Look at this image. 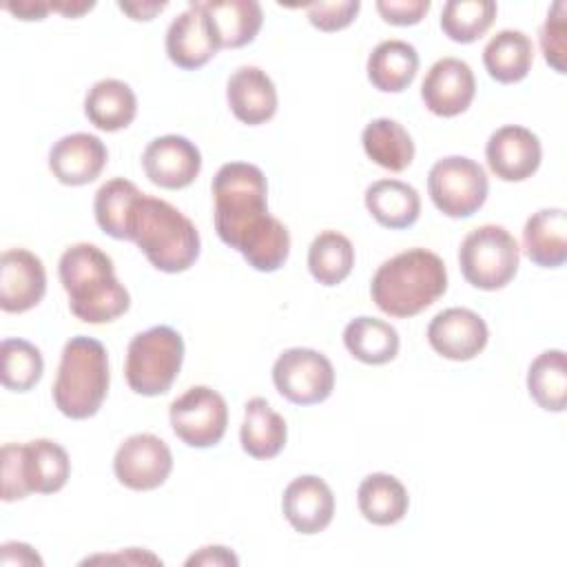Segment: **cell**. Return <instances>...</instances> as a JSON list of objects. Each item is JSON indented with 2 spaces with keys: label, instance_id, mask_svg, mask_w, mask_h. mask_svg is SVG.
<instances>
[{
  "label": "cell",
  "instance_id": "1",
  "mask_svg": "<svg viewBox=\"0 0 567 567\" xmlns=\"http://www.w3.org/2000/svg\"><path fill=\"white\" fill-rule=\"evenodd\" d=\"M217 237L259 272L279 270L290 252L288 228L268 213V184L259 166L228 162L213 177Z\"/></svg>",
  "mask_w": 567,
  "mask_h": 567
},
{
  "label": "cell",
  "instance_id": "2",
  "mask_svg": "<svg viewBox=\"0 0 567 567\" xmlns=\"http://www.w3.org/2000/svg\"><path fill=\"white\" fill-rule=\"evenodd\" d=\"M58 272L71 312L84 323H109L131 306L128 290L117 281L111 257L95 244L69 246L60 257Z\"/></svg>",
  "mask_w": 567,
  "mask_h": 567
},
{
  "label": "cell",
  "instance_id": "3",
  "mask_svg": "<svg viewBox=\"0 0 567 567\" xmlns=\"http://www.w3.org/2000/svg\"><path fill=\"white\" fill-rule=\"evenodd\" d=\"M445 290V264L436 252L425 248H410L390 257L377 268L370 281V295L377 308L396 319L423 312Z\"/></svg>",
  "mask_w": 567,
  "mask_h": 567
},
{
  "label": "cell",
  "instance_id": "4",
  "mask_svg": "<svg viewBox=\"0 0 567 567\" xmlns=\"http://www.w3.org/2000/svg\"><path fill=\"white\" fill-rule=\"evenodd\" d=\"M153 268L175 275L188 270L199 257V233L195 224L173 204L142 195L128 217V239Z\"/></svg>",
  "mask_w": 567,
  "mask_h": 567
},
{
  "label": "cell",
  "instance_id": "5",
  "mask_svg": "<svg viewBox=\"0 0 567 567\" xmlns=\"http://www.w3.org/2000/svg\"><path fill=\"white\" fill-rule=\"evenodd\" d=\"M109 354L93 337H71L60 357L53 383L55 408L75 421L97 414L109 392Z\"/></svg>",
  "mask_w": 567,
  "mask_h": 567
},
{
  "label": "cell",
  "instance_id": "6",
  "mask_svg": "<svg viewBox=\"0 0 567 567\" xmlns=\"http://www.w3.org/2000/svg\"><path fill=\"white\" fill-rule=\"evenodd\" d=\"M2 458V501H22L29 494L60 492L71 474L66 450L51 439L7 443Z\"/></svg>",
  "mask_w": 567,
  "mask_h": 567
},
{
  "label": "cell",
  "instance_id": "7",
  "mask_svg": "<svg viewBox=\"0 0 567 567\" xmlns=\"http://www.w3.org/2000/svg\"><path fill=\"white\" fill-rule=\"evenodd\" d=\"M184 361V339L171 326H153L137 332L126 350L124 377L128 388L142 396L166 394Z\"/></svg>",
  "mask_w": 567,
  "mask_h": 567
},
{
  "label": "cell",
  "instance_id": "8",
  "mask_svg": "<svg viewBox=\"0 0 567 567\" xmlns=\"http://www.w3.org/2000/svg\"><path fill=\"white\" fill-rule=\"evenodd\" d=\"M520 248L514 235L496 224H483L465 235L458 266L467 284L478 290H501L518 272Z\"/></svg>",
  "mask_w": 567,
  "mask_h": 567
},
{
  "label": "cell",
  "instance_id": "9",
  "mask_svg": "<svg viewBox=\"0 0 567 567\" xmlns=\"http://www.w3.org/2000/svg\"><path fill=\"white\" fill-rule=\"evenodd\" d=\"M489 182L483 166L463 155H450L427 173V193L436 210L447 217H472L487 199Z\"/></svg>",
  "mask_w": 567,
  "mask_h": 567
},
{
  "label": "cell",
  "instance_id": "10",
  "mask_svg": "<svg viewBox=\"0 0 567 567\" xmlns=\"http://www.w3.org/2000/svg\"><path fill=\"white\" fill-rule=\"evenodd\" d=\"M272 383L286 401L315 405L332 394L334 368L319 350L288 348L272 365Z\"/></svg>",
  "mask_w": 567,
  "mask_h": 567
},
{
  "label": "cell",
  "instance_id": "11",
  "mask_svg": "<svg viewBox=\"0 0 567 567\" xmlns=\"http://www.w3.org/2000/svg\"><path fill=\"white\" fill-rule=\"evenodd\" d=\"M171 427L188 447L217 445L228 425V408L219 392L208 385H193L171 403Z\"/></svg>",
  "mask_w": 567,
  "mask_h": 567
},
{
  "label": "cell",
  "instance_id": "12",
  "mask_svg": "<svg viewBox=\"0 0 567 567\" xmlns=\"http://www.w3.org/2000/svg\"><path fill=\"white\" fill-rule=\"evenodd\" d=\"M173 470L171 447L155 434L142 432L128 436L115 452V478L135 492H151L164 485Z\"/></svg>",
  "mask_w": 567,
  "mask_h": 567
},
{
  "label": "cell",
  "instance_id": "13",
  "mask_svg": "<svg viewBox=\"0 0 567 567\" xmlns=\"http://www.w3.org/2000/svg\"><path fill=\"white\" fill-rule=\"evenodd\" d=\"M476 95V80L467 62L458 58L436 60L423 78L421 100L439 117H456L470 109Z\"/></svg>",
  "mask_w": 567,
  "mask_h": 567
},
{
  "label": "cell",
  "instance_id": "14",
  "mask_svg": "<svg viewBox=\"0 0 567 567\" xmlns=\"http://www.w3.org/2000/svg\"><path fill=\"white\" fill-rule=\"evenodd\" d=\"M142 166L155 186L179 190L190 186L199 175L202 153L184 135H162L144 148Z\"/></svg>",
  "mask_w": 567,
  "mask_h": 567
},
{
  "label": "cell",
  "instance_id": "15",
  "mask_svg": "<svg viewBox=\"0 0 567 567\" xmlns=\"http://www.w3.org/2000/svg\"><path fill=\"white\" fill-rule=\"evenodd\" d=\"M489 330L481 315L470 308L441 310L427 326L432 350L450 361H470L487 346Z\"/></svg>",
  "mask_w": 567,
  "mask_h": 567
},
{
  "label": "cell",
  "instance_id": "16",
  "mask_svg": "<svg viewBox=\"0 0 567 567\" xmlns=\"http://www.w3.org/2000/svg\"><path fill=\"white\" fill-rule=\"evenodd\" d=\"M489 171L503 182H523L532 177L543 159L540 140L525 126L507 124L496 128L485 146Z\"/></svg>",
  "mask_w": 567,
  "mask_h": 567
},
{
  "label": "cell",
  "instance_id": "17",
  "mask_svg": "<svg viewBox=\"0 0 567 567\" xmlns=\"http://www.w3.org/2000/svg\"><path fill=\"white\" fill-rule=\"evenodd\" d=\"M47 292V270L42 259L27 248H11L0 259V308L4 312H27Z\"/></svg>",
  "mask_w": 567,
  "mask_h": 567
},
{
  "label": "cell",
  "instance_id": "18",
  "mask_svg": "<svg viewBox=\"0 0 567 567\" xmlns=\"http://www.w3.org/2000/svg\"><path fill=\"white\" fill-rule=\"evenodd\" d=\"M109 159V151L97 135L71 133L60 137L49 151V168L64 186H84L95 182Z\"/></svg>",
  "mask_w": 567,
  "mask_h": 567
},
{
  "label": "cell",
  "instance_id": "19",
  "mask_svg": "<svg viewBox=\"0 0 567 567\" xmlns=\"http://www.w3.org/2000/svg\"><path fill=\"white\" fill-rule=\"evenodd\" d=\"M219 51L215 33L199 2H190L166 31V53L168 60L186 71L204 66Z\"/></svg>",
  "mask_w": 567,
  "mask_h": 567
},
{
  "label": "cell",
  "instance_id": "20",
  "mask_svg": "<svg viewBox=\"0 0 567 567\" xmlns=\"http://www.w3.org/2000/svg\"><path fill=\"white\" fill-rule=\"evenodd\" d=\"M281 509L295 532L310 536L330 525L334 516V496L323 478L306 474L288 483L284 489Z\"/></svg>",
  "mask_w": 567,
  "mask_h": 567
},
{
  "label": "cell",
  "instance_id": "21",
  "mask_svg": "<svg viewBox=\"0 0 567 567\" xmlns=\"http://www.w3.org/2000/svg\"><path fill=\"white\" fill-rule=\"evenodd\" d=\"M226 100L233 115L248 126L272 120L279 104L275 82L259 66H239L233 71L226 84Z\"/></svg>",
  "mask_w": 567,
  "mask_h": 567
},
{
  "label": "cell",
  "instance_id": "22",
  "mask_svg": "<svg viewBox=\"0 0 567 567\" xmlns=\"http://www.w3.org/2000/svg\"><path fill=\"white\" fill-rule=\"evenodd\" d=\"M199 4L210 22L219 49H239L250 44L264 24L261 4L255 0H210Z\"/></svg>",
  "mask_w": 567,
  "mask_h": 567
},
{
  "label": "cell",
  "instance_id": "23",
  "mask_svg": "<svg viewBox=\"0 0 567 567\" xmlns=\"http://www.w3.org/2000/svg\"><path fill=\"white\" fill-rule=\"evenodd\" d=\"M523 248L532 264L560 268L567 261V213L563 208H540L523 228Z\"/></svg>",
  "mask_w": 567,
  "mask_h": 567
},
{
  "label": "cell",
  "instance_id": "24",
  "mask_svg": "<svg viewBox=\"0 0 567 567\" xmlns=\"http://www.w3.org/2000/svg\"><path fill=\"white\" fill-rule=\"evenodd\" d=\"M365 208L377 224L390 230H403L416 224L421 197L414 186L401 179H377L365 188Z\"/></svg>",
  "mask_w": 567,
  "mask_h": 567
},
{
  "label": "cell",
  "instance_id": "25",
  "mask_svg": "<svg viewBox=\"0 0 567 567\" xmlns=\"http://www.w3.org/2000/svg\"><path fill=\"white\" fill-rule=\"evenodd\" d=\"M288 439V425L279 412L261 396H252L244 405V423L239 430L241 447L252 458H275Z\"/></svg>",
  "mask_w": 567,
  "mask_h": 567
},
{
  "label": "cell",
  "instance_id": "26",
  "mask_svg": "<svg viewBox=\"0 0 567 567\" xmlns=\"http://www.w3.org/2000/svg\"><path fill=\"white\" fill-rule=\"evenodd\" d=\"M84 113L95 128L115 133L135 120L137 97L126 82L106 78L89 89L84 97Z\"/></svg>",
  "mask_w": 567,
  "mask_h": 567
},
{
  "label": "cell",
  "instance_id": "27",
  "mask_svg": "<svg viewBox=\"0 0 567 567\" xmlns=\"http://www.w3.org/2000/svg\"><path fill=\"white\" fill-rule=\"evenodd\" d=\"M368 80L377 91L401 93L419 71V53L410 42L383 40L368 55Z\"/></svg>",
  "mask_w": 567,
  "mask_h": 567
},
{
  "label": "cell",
  "instance_id": "28",
  "mask_svg": "<svg viewBox=\"0 0 567 567\" xmlns=\"http://www.w3.org/2000/svg\"><path fill=\"white\" fill-rule=\"evenodd\" d=\"M357 503L368 523L394 525L408 514L410 496L396 476L374 472L361 481L357 489Z\"/></svg>",
  "mask_w": 567,
  "mask_h": 567
},
{
  "label": "cell",
  "instance_id": "29",
  "mask_svg": "<svg viewBox=\"0 0 567 567\" xmlns=\"http://www.w3.org/2000/svg\"><path fill=\"white\" fill-rule=\"evenodd\" d=\"M532 62L534 44L523 31L503 29L483 49V64L489 78L501 84H514L525 80Z\"/></svg>",
  "mask_w": 567,
  "mask_h": 567
},
{
  "label": "cell",
  "instance_id": "30",
  "mask_svg": "<svg viewBox=\"0 0 567 567\" xmlns=\"http://www.w3.org/2000/svg\"><path fill=\"white\" fill-rule=\"evenodd\" d=\"M365 155L385 171L401 173L414 159V142L410 133L390 117L372 120L361 135Z\"/></svg>",
  "mask_w": 567,
  "mask_h": 567
},
{
  "label": "cell",
  "instance_id": "31",
  "mask_svg": "<svg viewBox=\"0 0 567 567\" xmlns=\"http://www.w3.org/2000/svg\"><path fill=\"white\" fill-rule=\"evenodd\" d=\"M399 332L381 319L357 317L343 330V346L348 352L368 365L390 363L399 354Z\"/></svg>",
  "mask_w": 567,
  "mask_h": 567
},
{
  "label": "cell",
  "instance_id": "32",
  "mask_svg": "<svg viewBox=\"0 0 567 567\" xmlns=\"http://www.w3.org/2000/svg\"><path fill=\"white\" fill-rule=\"evenodd\" d=\"M527 392L547 412H563L567 405V361L563 350L540 352L527 370Z\"/></svg>",
  "mask_w": 567,
  "mask_h": 567
},
{
  "label": "cell",
  "instance_id": "33",
  "mask_svg": "<svg viewBox=\"0 0 567 567\" xmlns=\"http://www.w3.org/2000/svg\"><path fill=\"white\" fill-rule=\"evenodd\" d=\"M142 195L144 193L124 177H115L102 184L93 202L97 226L113 239H128V217Z\"/></svg>",
  "mask_w": 567,
  "mask_h": 567
},
{
  "label": "cell",
  "instance_id": "34",
  "mask_svg": "<svg viewBox=\"0 0 567 567\" xmlns=\"http://www.w3.org/2000/svg\"><path fill=\"white\" fill-rule=\"evenodd\" d=\"M354 266V246L352 241L337 233H319L308 248V270L321 286L341 284Z\"/></svg>",
  "mask_w": 567,
  "mask_h": 567
},
{
  "label": "cell",
  "instance_id": "35",
  "mask_svg": "<svg viewBox=\"0 0 567 567\" xmlns=\"http://www.w3.org/2000/svg\"><path fill=\"white\" fill-rule=\"evenodd\" d=\"M496 18L492 0H450L441 11V29L452 42L470 44L487 33Z\"/></svg>",
  "mask_w": 567,
  "mask_h": 567
},
{
  "label": "cell",
  "instance_id": "36",
  "mask_svg": "<svg viewBox=\"0 0 567 567\" xmlns=\"http://www.w3.org/2000/svg\"><path fill=\"white\" fill-rule=\"evenodd\" d=\"M2 385L11 392H29L44 372L40 350L24 339H4L0 346Z\"/></svg>",
  "mask_w": 567,
  "mask_h": 567
},
{
  "label": "cell",
  "instance_id": "37",
  "mask_svg": "<svg viewBox=\"0 0 567 567\" xmlns=\"http://www.w3.org/2000/svg\"><path fill=\"white\" fill-rule=\"evenodd\" d=\"M567 4L563 0L554 2L543 27H540V49L545 55V62L556 71V73H567Z\"/></svg>",
  "mask_w": 567,
  "mask_h": 567
},
{
  "label": "cell",
  "instance_id": "38",
  "mask_svg": "<svg viewBox=\"0 0 567 567\" xmlns=\"http://www.w3.org/2000/svg\"><path fill=\"white\" fill-rule=\"evenodd\" d=\"M361 9L359 0H341V2H310L306 4L308 20L315 29L332 33L350 27Z\"/></svg>",
  "mask_w": 567,
  "mask_h": 567
},
{
  "label": "cell",
  "instance_id": "39",
  "mask_svg": "<svg viewBox=\"0 0 567 567\" xmlns=\"http://www.w3.org/2000/svg\"><path fill=\"white\" fill-rule=\"evenodd\" d=\"M379 16L394 27L419 24L430 11V0H379Z\"/></svg>",
  "mask_w": 567,
  "mask_h": 567
},
{
  "label": "cell",
  "instance_id": "40",
  "mask_svg": "<svg viewBox=\"0 0 567 567\" xmlns=\"http://www.w3.org/2000/svg\"><path fill=\"white\" fill-rule=\"evenodd\" d=\"M237 563H239V558L228 547H221V545L202 547L197 554L186 558L188 567H193V565H237Z\"/></svg>",
  "mask_w": 567,
  "mask_h": 567
},
{
  "label": "cell",
  "instance_id": "41",
  "mask_svg": "<svg viewBox=\"0 0 567 567\" xmlns=\"http://www.w3.org/2000/svg\"><path fill=\"white\" fill-rule=\"evenodd\" d=\"M0 565H42V558L24 543H4L0 547Z\"/></svg>",
  "mask_w": 567,
  "mask_h": 567
},
{
  "label": "cell",
  "instance_id": "42",
  "mask_svg": "<svg viewBox=\"0 0 567 567\" xmlns=\"http://www.w3.org/2000/svg\"><path fill=\"white\" fill-rule=\"evenodd\" d=\"M4 9L9 13H13L18 20H42L51 11V4L24 0V2H9V4H4Z\"/></svg>",
  "mask_w": 567,
  "mask_h": 567
},
{
  "label": "cell",
  "instance_id": "43",
  "mask_svg": "<svg viewBox=\"0 0 567 567\" xmlns=\"http://www.w3.org/2000/svg\"><path fill=\"white\" fill-rule=\"evenodd\" d=\"M117 7L133 20H153L166 9V2H117Z\"/></svg>",
  "mask_w": 567,
  "mask_h": 567
},
{
  "label": "cell",
  "instance_id": "44",
  "mask_svg": "<svg viewBox=\"0 0 567 567\" xmlns=\"http://www.w3.org/2000/svg\"><path fill=\"white\" fill-rule=\"evenodd\" d=\"M100 560H106V563H111V560H124V563H162L157 556H153V554H146V551H142L140 554V549H128V554H117V556H93V558H86L84 563H100Z\"/></svg>",
  "mask_w": 567,
  "mask_h": 567
},
{
  "label": "cell",
  "instance_id": "45",
  "mask_svg": "<svg viewBox=\"0 0 567 567\" xmlns=\"http://www.w3.org/2000/svg\"><path fill=\"white\" fill-rule=\"evenodd\" d=\"M95 2H51V11H58L66 18H80L82 13L91 11Z\"/></svg>",
  "mask_w": 567,
  "mask_h": 567
}]
</instances>
